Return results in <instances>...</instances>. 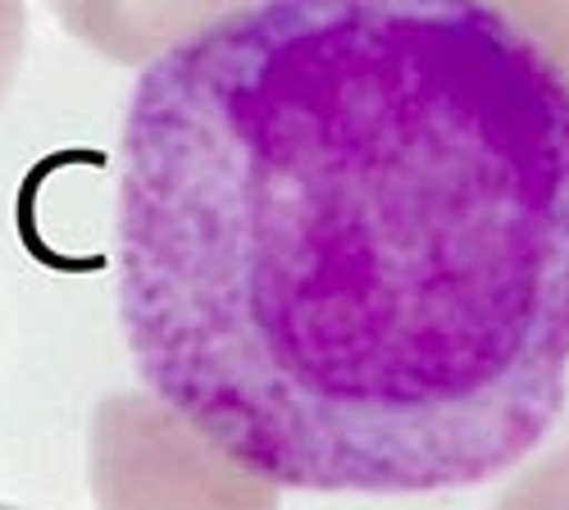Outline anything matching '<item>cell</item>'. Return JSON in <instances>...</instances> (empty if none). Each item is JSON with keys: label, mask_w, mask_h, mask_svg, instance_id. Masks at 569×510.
Masks as SVG:
<instances>
[{"label": "cell", "mask_w": 569, "mask_h": 510, "mask_svg": "<svg viewBox=\"0 0 569 510\" xmlns=\"http://www.w3.org/2000/svg\"><path fill=\"white\" fill-rule=\"evenodd\" d=\"M114 301L260 483L510 474L569 406V73L492 0H242L132 82Z\"/></svg>", "instance_id": "6da1fadb"}]
</instances>
